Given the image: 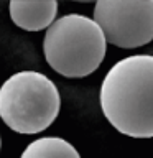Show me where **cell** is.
Wrapping results in <instances>:
<instances>
[{
	"label": "cell",
	"instance_id": "1",
	"mask_svg": "<svg viewBox=\"0 0 153 158\" xmlns=\"http://www.w3.org/2000/svg\"><path fill=\"white\" fill-rule=\"evenodd\" d=\"M101 109L122 135L153 137V56L135 54L117 61L101 86Z\"/></svg>",
	"mask_w": 153,
	"mask_h": 158
},
{
	"label": "cell",
	"instance_id": "2",
	"mask_svg": "<svg viewBox=\"0 0 153 158\" xmlns=\"http://www.w3.org/2000/svg\"><path fill=\"white\" fill-rule=\"evenodd\" d=\"M105 38L92 18L69 13L46 28L43 53L46 63L64 77H86L105 56Z\"/></svg>",
	"mask_w": 153,
	"mask_h": 158
},
{
	"label": "cell",
	"instance_id": "3",
	"mask_svg": "<svg viewBox=\"0 0 153 158\" xmlns=\"http://www.w3.org/2000/svg\"><path fill=\"white\" fill-rule=\"evenodd\" d=\"M61 97L51 79L36 71L12 74L0 87V117L17 133L33 135L56 120Z\"/></svg>",
	"mask_w": 153,
	"mask_h": 158
},
{
	"label": "cell",
	"instance_id": "4",
	"mask_svg": "<svg viewBox=\"0 0 153 158\" xmlns=\"http://www.w3.org/2000/svg\"><path fill=\"white\" fill-rule=\"evenodd\" d=\"M92 20L105 43L117 48H140L153 40V0H99Z\"/></svg>",
	"mask_w": 153,
	"mask_h": 158
},
{
	"label": "cell",
	"instance_id": "5",
	"mask_svg": "<svg viewBox=\"0 0 153 158\" xmlns=\"http://www.w3.org/2000/svg\"><path fill=\"white\" fill-rule=\"evenodd\" d=\"M10 18L18 28L25 31H41L48 28L58 13V2L43 0V2H20L13 0L8 5Z\"/></svg>",
	"mask_w": 153,
	"mask_h": 158
},
{
	"label": "cell",
	"instance_id": "6",
	"mask_svg": "<svg viewBox=\"0 0 153 158\" xmlns=\"http://www.w3.org/2000/svg\"><path fill=\"white\" fill-rule=\"evenodd\" d=\"M20 158H81V155L64 138L43 137L30 143Z\"/></svg>",
	"mask_w": 153,
	"mask_h": 158
},
{
	"label": "cell",
	"instance_id": "7",
	"mask_svg": "<svg viewBox=\"0 0 153 158\" xmlns=\"http://www.w3.org/2000/svg\"><path fill=\"white\" fill-rule=\"evenodd\" d=\"M0 145H2V140H0Z\"/></svg>",
	"mask_w": 153,
	"mask_h": 158
}]
</instances>
